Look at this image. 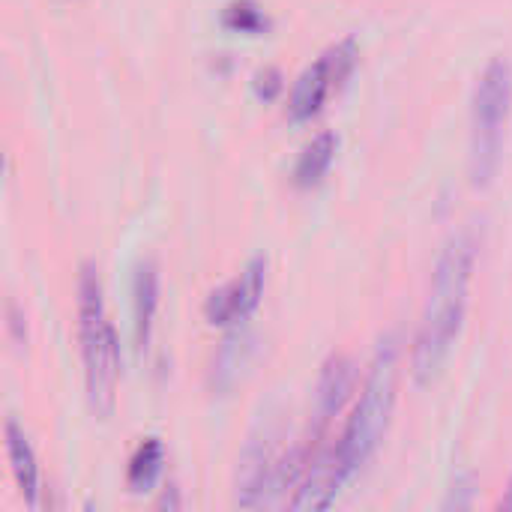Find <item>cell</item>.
<instances>
[{"label":"cell","instance_id":"cell-14","mask_svg":"<svg viewBox=\"0 0 512 512\" xmlns=\"http://www.w3.org/2000/svg\"><path fill=\"white\" fill-rule=\"evenodd\" d=\"M501 507H504V510H512V480H510V489H507V495H504V501H501Z\"/></svg>","mask_w":512,"mask_h":512},{"label":"cell","instance_id":"cell-3","mask_svg":"<svg viewBox=\"0 0 512 512\" xmlns=\"http://www.w3.org/2000/svg\"><path fill=\"white\" fill-rule=\"evenodd\" d=\"M396 390H399V345L393 336H387L378 345V354L372 360V369L363 381V393L357 408L351 411L339 441L336 453L348 477H354L378 450L390 414L396 408Z\"/></svg>","mask_w":512,"mask_h":512},{"label":"cell","instance_id":"cell-13","mask_svg":"<svg viewBox=\"0 0 512 512\" xmlns=\"http://www.w3.org/2000/svg\"><path fill=\"white\" fill-rule=\"evenodd\" d=\"M279 90H282V75H279L276 69H264V72L255 75V93H258L264 102L276 99Z\"/></svg>","mask_w":512,"mask_h":512},{"label":"cell","instance_id":"cell-1","mask_svg":"<svg viewBox=\"0 0 512 512\" xmlns=\"http://www.w3.org/2000/svg\"><path fill=\"white\" fill-rule=\"evenodd\" d=\"M474 267H477V240L471 231L456 234L435 267L432 276V291L420 318V330L414 336V351H411V372L417 378V384H432L459 336L465 327V315H468V303H471V282H474Z\"/></svg>","mask_w":512,"mask_h":512},{"label":"cell","instance_id":"cell-6","mask_svg":"<svg viewBox=\"0 0 512 512\" xmlns=\"http://www.w3.org/2000/svg\"><path fill=\"white\" fill-rule=\"evenodd\" d=\"M267 285V258H252L240 276H234L228 285L216 288L204 303V318L213 327H240L264 297Z\"/></svg>","mask_w":512,"mask_h":512},{"label":"cell","instance_id":"cell-4","mask_svg":"<svg viewBox=\"0 0 512 512\" xmlns=\"http://www.w3.org/2000/svg\"><path fill=\"white\" fill-rule=\"evenodd\" d=\"M512 114V63L507 57L489 60L471 99V156L468 171L477 189L489 186L504 159L507 123Z\"/></svg>","mask_w":512,"mask_h":512},{"label":"cell","instance_id":"cell-5","mask_svg":"<svg viewBox=\"0 0 512 512\" xmlns=\"http://www.w3.org/2000/svg\"><path fill=\"white\" fill-rule=\"evenodd\" d=\"M357 57H360V48H357L354 36L330 45L312 66L303 69V75L291 87L288 117L294 123H306V120L318 117L324 111L327 99L351 78V72L357 66Z\"/></svg>","mask_w":512,"mask_h":512},{"label":"cell","instance_id":"cell-12","mask_svg":"<svg viewBox=\"0 0 512 512\" xmlns=\"http://www.w3.org/2000/svg\"><path fill=\"white\" fill-rule=\"evenodd\" d=\"M222 24L234 33H246V36H258L270 27L264 9L255 0H234L225 6L222 12Z\"/></svg>","mask_w":512,"mask_h":512},{"label":"cell","instance_id":"cell-11","mask_svg":"<svg viewBox=\"0 0 512 512\" xmlns=\"http://www.w3.org/2000/svg\"><path fill=\"white\" fill-rule=\"evenodd\" d=\"M162 465H165V447L159 438H147L138 444V450L132 453L129 459V468H126V486L132 492H147L156 486L159 474H162Z\"/></svg>","mask_w":512,"mask_h":512},{"label":"cell","instance_id":"cell-2","mask_svg":"<svg viewBox=\"0 0 512 512\" xmlns=\"http://www.w3.org/2000/svg\"><path fill=\"white\" fill-rule=\"evenodd\" d=\"M78 339L84 360V387L96 417H111L120 387V339L105 309L102 279L93 264H81L75 282Z\"/></svg>","mask_w":512,"mask_h":512},{"label":"cell","instance_id":"cell-10","mask_svg":"<svg viewBox=\"0 0 512 512\" xmlns=\"http://www.w3.org/2000/svg\"><path fill=\"white\" fill-rule=\"evenodd\" d=\"M336 150H339V138H336L333 132L315 135V138L303 147V153H300V159H297V165H294V183H297L300 189H315V186H321V180L327 177V171H330V165H333V159H336Z\"/></svg>","mask_w":512,"mask_h":512},{"label":"cell","instance_id":"cell-8","mask_svg":"<svg viewBox=\"0 0 512 512\" xmlns=\"http://www.w3.org/2000/svg\"><path fill=\"white\" fill-rule=\"evenodd\" d=\"M159 312V270L153 261L138 264L132 279V318H135V345L144 354L150 348L153 324Z\"/></svg>","mask_w":512,"mask_h":512},{"label":"cell","instance_id":"cell-9","mask_svg":"<svg viewBox=\"0 0 512 512\" xmlns=\"http://www.w3.org/2000/svg\"><path fill=\"white\" fill-rule=\"evenodd\" d=\"M3 444H6V459H9L12 477H15L24 501L30 507H36V501H39V465H36V453H33L24 429L15 420H6V426H3Z\"/></svg>","mask_w":512,"mask_h":512},{"label":"cell","instance_id":"cell-7","mask_svg":"<svg viewBox=\"0 0 512 512\" xmlns=\"http://www.w3.org/2000/svg\"><path fill=\"white\" fill-rule=\"evenodd\" d=\"M351 390H354V363L348 357H342V354L330 357L324 363V372H321V381H318V399H315L318 432H324L330 426V420L342 411Z\"/></svg>","mask_w":512,"mask_h":512}]
</instances>
